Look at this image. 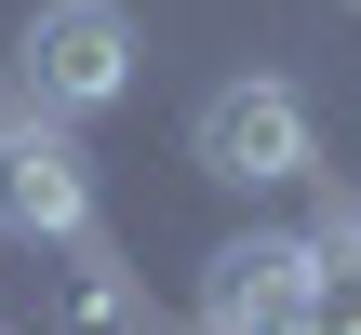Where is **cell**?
I'll use <instances>...</instances> for the list:
<instances>
[{
  "label": "cell",
  "mask_w": 361,
  "mask_h": 335,
  "mask_svg": "<svg viewBox=\"0 0 361 335\" xmlns=\"http://www.w3.org/2000/svg\"><path fill=\"white\" fill-rule=\"evenodd\" d=\"M0 228L13 242H94V175L54 121H0Z\"/></svg>",
  "instance_id": "cell-3"
},
{
  "label": "cell",
  "mask_w": 361,
  "mask_h": 335,
  "mask_svg": "<svg viewBox=\"0 0 361 335\" xmlns=\"http://www.w3.org/2000/svg\"><path fill=\"white\" fill-rule=\"evenodd\" d=\"M308 242H322V228H308ZM295 335H361V242H322V255H308Z\"/></svg>",
  "instance_id": "cell-5"
},
{
  "label": "cell",
  "mask_w": 361,
  "mask_h": 335,
  "mask_svg": "<svg viewBox=\"0 0 361 335\" xmlns=\"http://www.w3.org/2000/svg\"><path fill=\"white\" fill-rule=\"evenodd\" d=\"M13 54H27V81H40V107H67V121H94V107L134 94V13H121V0H40Z\"/></svg>",
  "instance_id": "cell-2"
},
{
  "label": "cell",
  "mask_w": 361,
  "mask_h": 335,
  "mask_svg": "<svg viewBox=\"0 0 361 335\" xmlns=\"http://www.w3.org/2000/svg\"><path fill=\"white\" fill-rule=\"evenodd\" d=\"M322 242H361V188H348V201H322Z\"/></svg>",
  "instance_id": "cell-6"
},
{
  "label": "cell",
  "mask_w": 361,
  "mask_h": 335,
  "mask_svg": "<svg viewBox=\"0 0 361 335\" xmlns=\"http://www.w3.org/2000/svg\"><path fill=\"white\" fill-rule=\"evenodd\" d=\"M188 161L214 175V188H295L308 161H322V121H308V94L295 81H214L201 94V121H188Z\"/></svg>",
  "instance_id": "cell-1"
},
{
  "label": "cell",
  "mask_w": 361,
  "mask_h": 335,
  "mask_svg": "<svg viewBox=\"0 0 361 335\" xmlns=\"http://www.w3.org/2000/svg\"><path fill=\"white\" fill-rule=\"evenodd\" d=\"M348 13H361V0H348Z\"/></svg>",
  "instance_id": "cell-8"
},
{
  "label": "cell",
  "mask_w": 361,
  "mask_h": 335,
  "mask_svg": "<svg viewBox=\"0 0 361 335\" xmlns=\"http://www.w3.org/2000/svg\"><path fill=\"white\" fill-rule=\"evenodd\" d=\"M0 335H13V322H0Z\"/></svg>",
  "instance_id": "cell-7"
},
{
  "label": "cell",
  "mask_w": 361,
  "mask_h": 335,
  "mask_svg": "<svg viewBox=\"0 0 361 335\" xmlns=\"http://www.w3.org/2000/svg\"><path fill=\"white\" fill-rule=\"evenodd\" d=\"M308 228H255L201 269V335H295V295H308Z\"/></svg>",
  "instance_id": "cell-4"
}]
</instances>
